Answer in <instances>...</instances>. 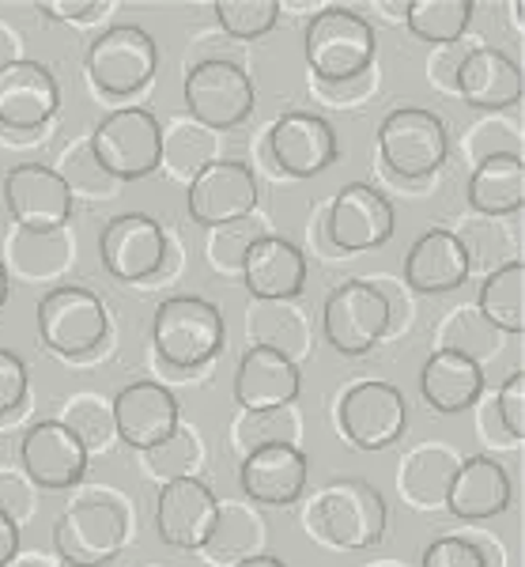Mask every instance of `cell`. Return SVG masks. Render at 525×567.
<instances>
[{
  "label": "cell",
  "mask_w": 525,
  "mask_h": 567,
  "mask_svg": "<svg viewBox=\"0 0 525 567\" xmlns=\"http://www.w3.org/2000/svg\"><path fill=\"white\" fill-rule=\"evenodd\" d=\"M404 280L416 288L420 296H442L454 291L469 280V250L454 231L431 227L412 243L409 258H404Z\"/></svg>",
  "instance_id": "obj_26"
},
{
  "label": "cell",
  "mask_w": 525,
  "mask_h": 567,
  "mask_svg": "<svg viewBox=\"0 0 525 567\" xmlns=\"http://www.w3.org/2000/svg\"><path fill=\"white\" fill-rule=\"evenodd\" d=\"M99 250H103V265L110 277L147 280L167 261V235H163V227L152 216L125 213L106 224Z\"/></svg>",
  "instance_id": "obj_19"
},
{
  "label": "cell",
  "mask_w": 525,
  "mask_h": 567,
  "mask_svg": "<svg viewBox=\"0 0 525 567\" xmlns=\"http://www.w3.org/2000/svg\"><path fill=\"white\" fill-rule=\"evenodd\" d=\"M272 155L280 163V171H288L291 178H315L326 167H333L337 159V133L321 114L310 110H291L269 133Z\"/></svg>",
  "instance_id": "obj_22"
},
{
  "label": "cell",
  "mask_w": 525,
  "mask_h": 567,
  "mask_svg": "<svg viewBox=\"0 0 525 567\" xmlns=\"http://www.w3.org/2000/svg\"><path fill=\"white\" fill-rule=\"evenodd\" d=\"M409 424V405L390 382H359L340 401V427L359 451H385Z\"/></svg>",
  "instance_id": "obj_14"
},
{
  "label": "cell",
  "mask_w": 525,
  "mask_h": 567,
  "mask_svg": "<svg viewBox=\"0 0 525 567\" xmlns=\"http://www.w3.org/2000/svg\"><path fill=\"white\" fill-rule=\"evenodd\" d=\"M39 12L53 16V20H91L99 12L95 0H42Z\"/></svg>",
  "instance_id": "obj_35"
},
{
  "label": "cell",
  "mask_w": 525,
  "mask_h": 567,
  "mask_svg": "<svg viewBox=\"0 0 525 567\" xmlns=\"http://www.w3.org/2000/svg\"><path fill=\"white\" fill-rule=\"evenodd\" d=\"M91 152L99 167L114 178H144L163 163V130L152 110L144 106H122L106 114L91 133Z\"/></svg>",
  "instance_id": "obj_3"
},
{
  "label": "cell",
  "mask_w": 525,
  "mask_h": 567,
  "mask_svg": "<svg viewBox=\"0 0 525 567\" xmlns=\"http://www.w3.org/2000/svg\"><path fill=\"white\" fill-rule=\"evenodd\" d=\"M423 567H487V560L465 537H439L423 548Z\"/></svg>",
  "instance_id": "obj_32"
},
{
  "label": "cell",
  "mask_w": 525,
  "mask_h": 567,
  "mask_svg": "<svg viewBox=\"0 0 525 567\" xmlns=\"http://www.w3.org/2000/svg\"><path fill=\"white\" fill-rule=\"evenodd\" d=\"M61 106V91L53 72L39 61H4L0 65V125L12 133L42 130Z\"/></svg>",
  "instance_id": "obj_17"
},
{
  "label": "cell",
  "mask_w": 525,
  "mask_h": 567,
  "mask_svg": "<svg viewBox=\"0 0 525 567\" xmlns=\"http://www.w3.org/2000/svg\"><path fill=\"white\" fill-rule=\"evenodd\" d=\"M219 526V499L197 477H174L155 499V529L171 548H200Z\"/></svg>",
  "instance_id": "obj_15"
},
{
  "label": "cell",
  "mask_w": 525,
  "mask_h": 567,
  "mask_svg": "<svg viewBox=\"0 0 525 567\" xmlns=\"http://www.w3.org/2000/svg\"><path fill=\"white\" fill-rule=\"evenodd\" d=\"M216 20L231 39L254 42L276 27L280 4L276 0H216Z\"/></svg>",
  "instance_id": "obj_31"
},
{
  "label": "cell",
  "mask_w": 525,
  "mask_h": 567,
  "mask_svg": "<svg viewBox=\"0 0 525 567\" xmlns=\"http://www.w3.org/2000/svg\"><path fill=\"white\" fill-rule=\"evenodd\" d=\"M500 420L511 439H525V371H511L500 386Z\"/></svg>",
  "instance_id": "obj_33"
},
{
  "label": "cell",
  "mask_w": 525,
  "mask_h": 567,
  "mask_svg": "<svg viewBox=\"0 0 525 567\" xmlns=\"http://www.w3.org/2000/svg\"><path fill=\"white\" fill-rule=\"evenodd\" d=\"M23 470L39 488H72L87 473V443L72 424L42 420L27 427L20 443Z\"/></svg>",
  "instance_id": "obj_16"
},
{
  "label": "cell",
  "mask_w": 525,
  "mask_h": 567,
  "mask_svg": "<svg viewBox=\"0 0 525 567\" xmlns=\"http://www.w3.org/2000/svg\"><path fill=\"white\" fill-rule=\"evenodd\" d=\"M484 390V368L465 349H439L420 371V393L435 413H465Z\"/></svg>",
  "instance_id": "obj_25"
},
{
  "label": "cell",
  "mask_w": 525,
  "mask_h": 567,
  "mask_svg": "<svg viewBox=\"0 0 525 567\" xmlns=\"http://www.w3.org/2000/svg\"><path fill=\"white\" fill-rule=\"evenodd\" d=\"M393 205L367 182L344 186L329 208V239L348 254L379 250L393 239Z\"/></svg>",
  "instance_id": "obj_20"
},
{
  "label": "cell",
  "mask_w": 525,
  "mask_h": 567,
  "mask_svg": "<svg viewBox=\"0 0 525 567\" xmlns=\"http://www.w3.org/2000/svg\"><path fill=\"white\" fill-rule=\"evenodd\" d=\"M257 103L254 80L235 61H200L186 76V106L208 130H235Z\"/></svg>",
  "instance_id": "obj_10"
},
{
  "label": "cell",
  "mask_w": 525,
  "mask_h": 567,
  "mask_svg": "<svg viewBox=\"0 0 525 567\" xmlns=\"http://www.w3.org/2000/svg\"><path fill=\"white\" fill-rule=\"evenodd\" d=\"M122 542L125 518L106 499L76 503L53 523V545L69 567H103L122 553Z\"/></svg>",
  "instance_id": "obj_8"
},
{
  "label": "cell",
  "mask_w": 525,
  "mask_h": 567,
  "mask_svg": "<svg viewBox=\"0 0 525 567\" xmlns=\"http://www.w3.org/2000/svg\"><path fill=\"white\" fill-rule=\"evenodd\" d=\"M243 277L257 299H295L307 288V258L280 235H261L243 250Z\"/></svg>",
  "instance_id": "obj_23"
},
{
  "label": "cell",
  "mask_w": 525,
  "mask_h": 567,
  "mask_svg": "<svg viewBox=\"0 0 525 567\" xmlns=\"http://www.w3.org/2000/svg\"><path fill=\"white\" fill-rule=\"evenodd\" d=\"M379 39L352 8H321L307 27V65L326 84H344L371 69Z\"/></svg>",
  "instance_id": "obj_1"
},
{
  "label": "cell",
  "mask_w": 525,
  "mask_h": 567,
  "mask_svg": "<svg viewBox=\"0 0 525 567\" xmlns=\"http://www.w3.org/2000/svg\"><path fill=\"white\" fill-rule=\"evenodd\" d=\"M235 567H288L280 560V556H246V560H238Z\"/></svg>",
  "instance_id": "obj_37"
},
{
  "label": "cell",
  "mask_w": 525,
  "mask_h": 567,
  "mask_svg": "<svg viewBox=\"0 0 525 567\" xmlns=\"http://www.w3.org/2000/svg\"><path fill=\"white\" fill-rule=\"evenodd\" d=\"M310 462L299 446L284 443H261L238 465V484H243L246 499L265 503V507H291L307 488Z\"/></svg>",
  "instance_id": "obj_18"
},
{
  "label": "cell",
  "mask_w": 525,
  "mask_h": 567,
  "mask_svg": "<svg viewBox=\"0 0 525 567\" xmlns=\"http://www.w3.org/2000/svg\"><path fill=\"white\" fill-rule=\"evenodd\" d=\"M379 152L393 175L431 178L450 152L446 125L423 106H401L379 125Z\"/></svg>",
  "instance_id": "obj_4"
},
{
  "label": "cell",
  "mask_w": 525,
  "mask_h": 567,
  "mask_svg": "<svg viewBox=\"0 0 525 567\" xmlns=\"http://www.w3.org/2000/svg\"><path fill=\"white\" fill-rule=\"evenodd\" d=\"M511 477L495 458L473 454L454 470V477L446 484V507L454 518L465 523H481V518H495L511 507Z\"/></svg>",
  "instance_id": "obj_24"
},
{
  "label": "cell",
  "mask_w": 525,
  "mask_h": 567,
  "mask_svg": "<svg viewBox=\"0 0 525 567\" xmlns=\"http://www.w3.org/2000/svg\"><path fill=\"white\" fill-rule=\"evenodd\" d=\"M473 0H412L404 4V23L416 39L431 45L457 42L473 20Z\"/></svg>",
  "instance_id": "obj_30"
},
{
  "label": "cell",
  "mask_w": 525,
  "mask_h": 567,
  "mask_svg": "<svg viewBox=\"0 0 525 567\" xmlns=\"http://www.w3.org/2000/svg\"><path fill=\"white\" fill-rule=\"evenodd\" d=\"M481 315L503 333H525V265L506 261L481 284Z\"/></svg>",
  "instance_id": "obj_29"
},
{
  "label": "cell",
  "mask_w": 525,
  "mask_h": 567,
  "mask_svg": "<svg viewBox=\"0 0 525 567\" xmlns=\"http://www.w3.org/2000/svg\"><path fill=\"white\" fill-rule=\"evenodd\" d=\"M224 315L216 303L200 296H174L163 299L152 318V341L155 352L171 368H200L224 349Z\"/></svg>",
  "instance_id": "obj_2"
},
{
  "label": "cell",
  "mask_w": 525,
  "mask_h": 567,
  "mask_svg": "<svg viewBox=\"0 0 525 567\" xmlns=\"http://www.w3.org/2000/svg\"><path fill=\"white\" fill-rule=\"evenodd\" d=\"M16 553H20V526H16V518L0 507V567L12 564Z\"/></svg>",
  "instance_id": "obj_36"
},
{
  "label": "cell",
  "mask_w": 525,
  "mask_h": 567,
  "mask_svg": "<svg viewBox=\"0 0 525 567\" xmlns=\"http://www.w3.org/2000/svg\"><path fill=\"white\" fill-rule=\"evenodd\" d=\"M4 299H8V269L0 265V307H4Z\"/></svg>",
  "instance_id": "obj_38"
},
{
  "label": "cell",
  "mask_w": 525,
  "mask_h": 567,
  "mask_svg": "<svg viewBox=\"0 0 525 567\" xmlns=\"http://www.w3.org/2000/svg\"><path fill=\"white\" fill-rule=\"evenodd\" d=\"M390 329V299L371 280H344L326 299V337L340 355H363Z\"/></svg>",
  "instance_id": "obj_7"
},
{
  "label": "cell",
  "mask_w": 525,
  "mask_h": 567,
  "mask_svg": "<svg viewBox=\"0 0 525 567\" xmlns=\"http://www.w3.org/2000/svg\"><path fill=\"white\" fill-rule=\"evenodd\" d=\"M469 205L484 216H511L525 205V163L514 152H492L469 175Z\"/></svg>",
  "instance_id": "obj_28"
},
{
  "label": "cell",
  "mask_w": 525,
  "mask_h": 567,
  "mask_svg": "<svg viewBox=\"0 0 525 567\" xmlns=\"http://www.w3.org/2000/svg\"><path fill=\"white\" fill-rule=\"evenodd\" d=\"M27 398V363L16 352L0 349V413L20 409Z\"/></svg>",
  "instance_id": "obj_34"
},
{
  "label": "cell",
  "mask_w": 525,
  "mask_h": 567,
  "mask_svg": "<svg viewBox=\"0 0 525 567\" xmlns=\"http://www.w3.org/2000/svg\"><path fill=\"white\" fill-rule=\"evenodd\" d=\"M315 526L337 548H374L385 534V499L367 481H337L321 492Z\"/></svg>",
  "instance_id": "obj_5"
},
{
  "label": "cell",
  "mask_w": 525,
  "mask_h": 567,
  "mask_svg": "<svg viewBox=\"0 0 525 567\" xmlns=\"http://www.w3.org/2000/svg\"><path fill=\"white\" fill-rule=\"evenodd\" d=\"M189 219L200 227H227L250 216L257 205L254 171L238 159H216L193 175L189 182Z\"/></svg>",
  "instance_id": "obj_13"
},
{
  "label": "cell",
  "mask_w": 525,
  "mask_h": 567,
  "mask_svg": "<svg viewBox=\"0 0 525 567\" xmlns=\"http://www.w3.org/2000/svg\"><path fill=\"white\" fill-rule=\"evenodd\" d=\"M302 390V374L284 349L257 344L238 360L235 371V401L246 413H276L291 405Z\"/></svg>",
  "instance_id": "obj_21"
},
{
  "label": "cell",
  "mask_w": 525,
  "mask_h": 567,
  "mask_svg": "<svg viewBox=\"0 0 525 567\" xmlns=\"http://www.w3.org/2000/svg\"><path fill=\"white\" fill-rule=\"evenodd\" d=\"M457 91H462V99L473 110H506L522 99L525 76L518 61L506 58L503 50L476 45L457 65Z\"/></svg>",
  "instance_id": "obj_27"
},
{
  "label": "cell",
  "mask_w": 525,
  "mask_h": 567,
  "mask_svg": "<svg viewBox=\"0 0 525 567\" xmlns=\"http://www.w3.org/2000/svg\"><path fill=\"white\" fill-rule=\"evenodd\" d=\"M39 333L53 352L84 355L106 337V307L87 288H53L39 303Z\"/></svg>",
  "instance_id": "obj_9"
},
{
  "label": "cell",
  "mask_w": 525,
  "mask_h": 567,
  "mask_svg": "<svg viewBox=\"0 0 525 567\" xmlns=\"http://www.w3.org/2000/svg\"><path fill=\"white\" fill-rule=\"evenodd\" d=\"M114 427L117 439L136 451H163L182 427L178 398L159 382H128L114 398Z\"/></svg>",
  "instance_id": "obj_12"
},
{
  "label": "cell",
  "mask_w": 525,
  "mask_h": 567,
  "mask_svg": "<svg viewBox=\"0 0 525 567\" xmlns=\"http://www.w3.org/2000/svg\"><path fill=\"white\" fill-rule=\"evenodd\" d=\"M8 216L31 235H53L72 216V189L53 167L20 163L4 175Z\"/></svg>",
  "instance_id": "obj_11"
},
{
  "label": "cell",
  "mask_w": 525,
  "mask_h": 567,
  "mask_svg": "<svg viewBox=\"0 0 525 567\" xmlns=\"http://www.w3.org/2000/svg\"><path fill=\"white\" fill-rule=\"evenodd\" d=\"M159 65V45L144 27L122 23L110 27L87 45V72L99 91L106 95H133L147 80L155 76Z\"/></svg>",
  "instance_id": "obj_6"
}]
</instances>
